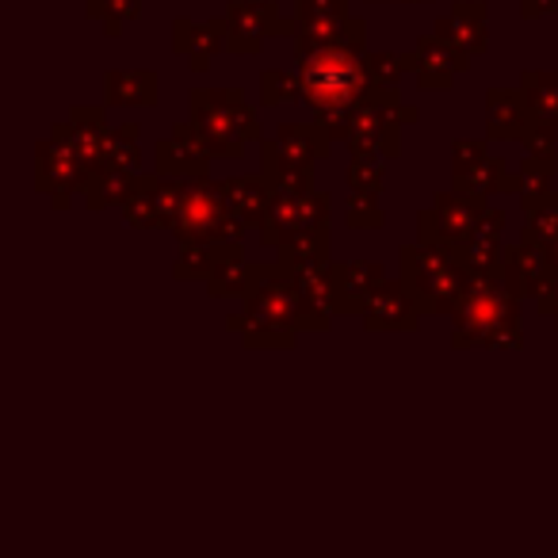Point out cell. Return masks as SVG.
<instances>
[{
  "label": "cell",
  "mask_w": 558,
  "mask_h": 558,
  "mask_svg": "<svg viewBox=\"0 0 558 558\" xmlns=\"http://www.w3.org/2000/svg\"><path fill=\"white\" fill-rule=\"evenodd\" d=\"M329 149H333V138L322 131L318 119H311V123H279L276 138L260 142V154L283 157V161H299V165L322 161Z\"/></svg>",
  "instance_id": "cell-19"
},
{
  "label": "cell",
  "mask_w": 558,
  "mask_h": 558,
  "mask_svg": "<svg viewBox=\"0 0 558 558\" xmlns=\"http://www.w3.org/2000/svg\"><path fill=\"white\" fill-rule=\"evenodd\" d=\"M555 149L550 154H527V161L520 165V207H535L539 199L550 195V184H555Z\"/></svg>",
  "instance_id": "cell-33"
},
{
  "label": "cell",
  "mask_w": 558,
  "mask_h": 558,
  "mask_svg": "<svg viewBox=\"0 0 558 558\" xmlns=\"http://www.w3.org/2000/svg\"><path fill=\"white\" fill-rule=\"evenodd\" d=\"M486 9H489L486 0H456L448 16L436 20L433 32L440 35L444 43H451V47L466 50L471 58H482V54H489Z\"/></svg>",
  "instance_id": "cell-17"
},
{
  "label": "cell",
  "mask_w": 558,
  "mask_h": 558,
  "mask_svg": "<svg viewBox=\"0 0 558 558\" xmlns=\"http://www.w3.org/2000/svg\"><path fill=\"white\" fill-rule=\"evenodd\" d=\"M104 108L108 104H77V108L70 111V119L65 123H58L54 131L65 134V138L73 142V149H77L85 161H93L96 169H104V142H108V119H104Z\"/></svg>",
  "instance_id": "cell-23"
},
{
  "label": "cell",
  "mask_w": 558,
  "mask_h": 558,
  "mask_svg": "<svg viewBox=\"0 0 558 558\" xmlns=\"http://www.w3.org/2000/svg\"><path fill=\"white\" fill-rule=\"evenodd\" d=\"M104 165L111 169H142V149H138V126L123 123V126H111L108 142H104Z\"/></svg>",
  "instance_id": "cell-35"
},
{
  "label": "cell",
  "mask_w": 558,
  "mask_h": 558,
  "mask_svg": "<svg viewBox=\"0 0 558 558\" xmlns=\"http://www.w3.org/2000/svg\"><path fill=\"white\" fill-rule=\"evenodd\" d=\"M226 35H230L226 16H218V20L180 16V20H172V54L184 58V62L192 65V73H203L226 50Z\"/></svg>",
  "instance_id": "cell-15"
},
{
  "label": "cell",
  "mask_w": 558,
  "mask_h": 558,
  "mask_svg": "<svg viewBox=\"0 0 558 558\" xmlns=\"http://www.w3.org/2000/svg\"><path fill=\"white\" fill-rule=\"evenodd\" d=\"M482 349H524V322H520V314L501 322V326L482 341Z\"/></svg>",
  "instance_id": "cell-46"
},
{
  "label": "cell",
  "mask_w": 558,
  "mask_h": 558,
  "mask_svg": "<svg viewBox=\"0 0 558 558\" xmlns=\"http://www.w3.org/2000/svg\"><path fill=\"white\" fill-rule=\"evenodd\" d=\"M547 253H550V264H555V268H558V241H555V245L547 248Z\"/></svg>",
  "instance_id": "cell-51"
},
{
  "label": "cell",
  "mask_w": 558,
  "mask_h": 558,
  "mask_svg": "<svg viewBox=\"0 0 558 558\" xmlns=\"http://www.w3.org/2000/svg\"><path fill=\"white\" fill-rule=\"evenodd\" d=\"M138 187V172L131 169H111V165H104L100 172H96L93 180H88L85 187V207L88 210H108V207H123L126 195Z\"/></svg>",
  "instance_id": "cell-30"
},
{
  "label": "cell",
  "mask_w": 558,
  "mask_h": 558,
  "mask_svg": "<svg viewBox=\"0 0 558 558\" xmlns=\"http://www.w3.org/2000/svg\"><path fill=\"white\" fill-rule=\"evenodd\" d=\"M535 123L520 88H489L486 93V134L494 142H520Z\"/></svg>",
  "instance_id": "cell-21"
},
{
  "label": "cell",
  "mask_w": 558,
  "mask_h": 558,
  "mask_svg": "<svg viewBox=\"0 0 558 558\" xmlns=\"http://www.w3.org/2000/svg\"><path fill=\"white\" fill-rule=\"evenodd\" d=\"M398 264H402V283L417 299L421 314H448V318L456 314L466 291V276H471L459 248L417 241V245L402 248Z\"/></svg>",
  "instance_id": "cell-3"
},
{
  "label": "cell",
  "mask_w": 558,
  "mask_h": 558,
  "mask_svg": "<svg viewBox=\"0 0 558 558\" xmlns=\"http://www.w3.org/2000/svg\"><path fill=\"white\" fill-rule=\"evenodd\" d=\"M226 210V199L218 192V180L207 177H184V203H180V215L172 222L177 241H215Z\"/></svg>",
  "instance_id": "cell-11"
},
{
  "label": "cell",
  "mask_w": 558,
  "mask_h": 558,
  "mask_svg": "<svg viewBox=\"0 0 558 558\" xmlns=\"http://www.w3.org/2000/svg\"><path fill=\"white\" fill-rule=\"evenodd\" d=\"M402 131L405 126H395L372 108V104H360L356 116H352V126H349V138L344 146L352 154H387V157H398L402 154Z\"/></svg>",
  "instance_id": "cell-24"
},
{
  "label": "cell",
  "mask_w": 558,
  "mask_h": 558,
  "mask_svg": "<svg viewBox=\"0 0 558 558\" xmlns=\"http://www.w3.org/2000/svg\"><path fill=\"white\" fill-rule=\"evenodd\" d=\"M222 16L230 24V35H226V50L230 54H260L268 35L291 39L299 27V16L283 20L279 16V4H271V0H230Z\"/></svg>",
  "instance_id": "cell-9"
},
{
  "label": "cell",
  "mask_w": 558,
  "mask_h": 558,
  "mask_svg": "<svg viewBox=\"0 0 558 558\" xmlns=\"http://www.w3.org/2000/svg\"><path fill=\"white\" fill-rule=\"evenodd\" d=\"M333 314L314 306L295 276L271 268L245 295V314H230L226 329L241 337L245 349H295L299 333H329Z\"/></svg>",
  "instance_id": "cell-1"
},
{
  "label": "cell",
  "mask_w": 558,
  "mask_h": 558,
  "mask_svg": "<svg viewBox=\"0 0 558 558\" xmlns=\"http://www.w3.org/2000/svg\"><path fill=\"white\" fill-rule=\"evenodd\" d=\"M535 306H539L543 318H558V268L550 271V279L543 283L539 295H535Z\"/></svg>",
  "instance_id": "cell-48"
},
{
  "label": "cell",
  "mask_w": 558,
  "mask_h": 558,
  "mask_svg": "<svg viewBox=\"0 0 558 558\" xmlns=\"http://www.w3.org/2000/svg\"><path fill=\"white\" fill-rule=\"evenodd\" d=\"M333 264V260H329ZM329 264H306V268H295L288 276H295V283L303 288V295L311 299L314 306H322L326 314H337V303H333V271Z\"/></svg>",
  "instance_id": "cell-36"
},
{
  "label": "cell",
  "mask_w": 558,
  "mask_h": 558,
  "mask_svg": "<svg viewBox=\"0 0 558 558\" xmlns=\"http://www.w3.org/2000/svg\"><path fill=\"white\" fill-rule=\"evenodd\" d=\"M295 16H349V0H295Z\"/></svg>",
  "instance_id": "cell-47"
},
{
  "label": "cell",
  "mask_w": 558,
  "mask_h": 558,
  "mask_svg": "<svg viewBox=\"0 0 558 558\" xmlns=\"http://www.w3.org/2000/svg\"><path fill=\"white\" fill-rule=\"evenodd\" d=\"M104 104H108V108H154L157 73L154 70H108L104 73Z\"/></svg>",
  "instance_id": "cell-26"
},
{
  "label": "cell",
  "mask_w": 558,
  "mask_h": 558,
  "mask_svg": "<svg viewBox=\"0 0 558 558\" xmlns=\"http://www.w3.org/2000/svg\"><path fill=\"white\" fill-rule=\"evenodd\" d=\"M555 329H558V318H555Z\"/></svg>",
  "instance_id": "cell-52"
},
{
  "label": "cell",
  "mask_w": 558,
  "mask_h": 558,
  "mask_svg": "<svg viewBox=\"0 0 558 558\" xmlns=\"http://www.w3.org/2000/svg\"><path fill=\"white\" fill-rule=\"evenodd\" d=\"M157 180L161 177H146V172H138V187L126 195L123 218H126L131 230H157V226H161V215H157Z\"/></svg>",
  "instance_id": "cell-34"
},
{
  "label": "cell",
  "mask_w": 558,
  "mask_h": 558,
  "mask_svg": "<svg viewBox=\"0 0 558 558\" xmlns=\"http://www.w3.org/2000/svg\"><path fill=\"white\" fill-rule=\"evenodd\" d=\"M333 230L329 222L322 226H311V230L295 233L291 241L276 248V268L279 271H295V268H306V264H329L333 260Z\"/></svg>",
  "instance_id": "cell-28"
},
{
  "label": "cell",
  "mask_w": 558,
  "mask_h": 558,
  "mask_svg": "<svg viewBox=\"0 0 558 558\" xmlns=\"http://www.w3.org/2000/svg\"><path fill=\"white\" fill-rule=\"evenodd\" d=\"M364 104H372V108L379 111L387 123H395V126H413L421 119V111L413 108L410 100H405L402 88H375L372 85V93H367Z\"/></svg>",
  "instance_id": "cell-40"
},
{
  "label": "cell",
  "mask_w": 558,
  "mask_h": 558,
  "mask_svg": "<svg viewBox=\"0 0 558 558\" xmlns=\"http://www.w3.org/2000/svg\"><path fill=\"white\" fill-rule=\"evenodd\" d=\"M372 4H433V0H372Z\"/></svg>",
  "instance_id": "cell-50"
},
{
  "label": "cell",
  "mask_w": 558,
  "mask_h": 558,
  "mask_svg": "<svg viewBox=\"0 0 558 558\" xmlns=\"http://www.w3.org/2000/svg\"><path fill=\"white\" fill-rule=\"evenodd\" d=\"M501 233H505V210H482L478 226H474V233L463 241V260L466 268H478V271H494L501 268Z\"/></svg>",
  "instance_id": "cell-27"
},
{
  "label": "cell",
  "mask_w": 558,
  "mask_h": 558,
  "mask_svg": "<svg viewBox=\"0 0 558 558\" xmlns=\"http://www.w3.org/2000/svg\"><path fill=\"white\" fill-rule=\"evenodd\" d=\"M161 177V172H157ZM180 203H184V180L180 177H161L157 180V215H161V230H172L180 215Z\"/></svg>",
  "instance_id": "cell-44"
},
{
  "label": "cell",
  "mask_w": 558,
  "mask_h": 558,
  "mask_svg": "<svg viewBox=\"0 0 558 558\" xmlns=\"http://www.w3.org/2000/svg\"><path fill=\"white\" fill-rule=\"evenodd\" d=\"M367 333H413L421 326V306L410 295L402 279H383L379 288L372 291V299L360 311Z\"/></svg>",
  "instance_id": "cell-14"
},
{
  "label": "cell",
  "mask_w": 558,
  "mask_h": 558,
  "mask_svg": "<svg viewBox=\"0 0 558 558\" xmlns=\"http://www.w3.org/2000/svg\"><path fill=\"white\" fill-rule=\"evenodd\" d=\"M241 241H180L177 264H172V276L177 279H207L215 271V264L226 253H233Z\"/></svg>",
  "instance_id": "cell-29"
},
{
  "label": "cell",
  "mask_w": 558,
  "mask_h": 558,
  "mask_svg": "<svg viewBox=\"0 0 558 558\" xmlns=\"http://www.w3.org/2000/svg\"><path fill=\"white\" fill-rule=\"evenodd\" d=\"M291 39H295V58L318 47H337V43H360L364 47L367 24L356 16H299Z\"/></svg>",
  "instance_id": "cell-22"
},
{
  "label": "cell",
  "mask_w": 558,
  "mask_h": 558,
  "mask_svg": "<svg viewBox=\"0 0 558 558\" xmlns=\"http://www.w3.org/2000/svg\"><path fill=\"white\" fill-rule=\"evenodd\" d=\"M558 12V0H520V16L524 20H543V16H555Z\"/></svg>",
  "instance_id": "cell-49"
},
{
  "label": "cell",
  "mask_w": 558,
  "mask_h": 558,
  "mask_svg": "<svg viewBox=\"0 0 558 558\" xmlns=\"http://www.w3.org/2000/svg\"><path fill=\"white\" fill-rule=\"evenodd\" d=\"M218 192L226 199V210L233 218H241L245 226H260L264 210L271 203V187L264 177H226L218 180Z\"/></svg>",
  "instance_id": "cell-25"
},
{
  "label": "cell",
  "mask_w": 558,
  "mask_h": 558,
  "mask_svg": "<svg viewBox=\"0 0 558 558\" xmlns=\"http://www.w3.org/2000/svg\"><path fill=\"white\" fill-rule=\"evenodd\" d=\"M520 93L535 119L558 123V70H527L520 73Z\"/></svg>",
  "instance_id": "cell-32"
},
{
  "label": "cell",
  "mask_w": 558,
  "mask_h": 558,
  "mask_svg": "<svg viewBox=\"0 0 558 558\" xmlns=\"http://www.w3.org/2000/svg\"><path fill=\"white\" fill-rule=\"evenodd\" d=\"M558 142V123H547V119H535L532 126L524 131V138H520V146L527 149V154H550Z\"/></svg>",
  "instance_id": "cell-45"
},
{
  "label": "cell",
  "mask_w": 558,
  "mask_h": 558,
  "mask_svg": "<svg viewBox=\"0 0 558 558\" xmlns=\"http://www.w3.org/2000/svg\"><path fill=\"white\" fill-rule=\"evenodd\" d=\"M329 203L326 192H299V195H271L268 210H264L260 230V245L264 248H279L283 241H291L295 233L311 230V226L329 222Z\"/></svg>",
  "instance_id": "cell-10"
},
{
  "label": "cell",
  "mask_w": 558,
  "mask_h": 558,
  "mask_svg": "<svg viewBox=\"0 0 558 558\" xmlns=\"http://www.w3.org/2000/svg\"><path fill=\"white\" fill-rule=\"evenodd\" d=\"M512 314H520V295H512V288L505 283L501 268L494 271H478L471 268L466 276V291L456 306V333H451V349L463 352L482 344L494 333L501 322H509Z\"/></svg>",
  "instance_id": "cell-5"
},
{
  "label": "cell",
  "mask_w": 558,
  "mask_h": 558,
  "mask_svg": "<svg viewBox=\"0 0 558 558\" xmlns=\"http://www.w3.org/2000/svg\"><path fill=\"white\" fill-rule=\"evenodd\" d=\"M405 65H410V73L417 77L421 93H448L459 73H466L471 54L451 47V43H444L440 35L433 32V35H421L417 47L405 54Z\"/></svg>",
  "instance_id": "cell-12"
},
{
  "label": "cell",
  "mask_w": 558,
  "mask_h": 558,
  "mask_svg": "<svg viewBox=\"0 0 558 558\" xmlns=\"http://www.w3.org/2000/svg\"><path fill=\"white\" fill-rule=\"evenodd\" d=\"M527 222H524V241L532 245L550 248L558 241V192H550L547 199H539L535 207L524 210Z\"/></svg>",
  "instance_id": "cell-37"
},
{
  "label": "cell",
  "mask_w": 558,
  "mask_h": 558,
  "mask_svg": "<svg viewBox=\"0 0 558 558\" xmlns=\"http://www.w3.org/2000/svg\"><path fill=\"white\" fill-rule=\"evenodd\" d=\"M387 154H352L349 161V187L352 192H383L387 180Z\"/></svg>",
  "instance_id": "cell-42"
},
{
  "label": "cell",
  "mask_w": 558,
  "mask_h": 558,
  "mask_svg": "<svg viewBox=\"0 0 558 558\" xmlns=\"http://www.w3.org/2000/svg\"><path fill=\"white\" fill-rule=\"evenodd\" d=\"M344 226L349 230H383L387 215L379 207V192H349V199H344Z\"/></svg>",
  "instance_id": "cell-39"
},
{
  "label": "cell",
  "mask_w": 558,
  "mask_h": 558,
  "mask_svg": "<svg viewBox=\"0 0 558 558\" xmlns=\"http://www.w3.org/2000/svg\"><path fill=\"white\" fill-rule=\"evenodd\" d=\"M451 187L482 195V199H489L497 192L520 195V177H509L501 157L486 154V142L456 138L451 142Z\"/></svg>",
  "instance_id": "cell-8"
},
{
  "label": "cell",
  "mask_w": 558,
  "mask_h": 558,
  "mask_svg": "<svg viewBox=\"0 0 558 558\" xmlns=\"http://www.w3.org/2000/svg\"><path fill=\"white\" fill-rule=\"evenodd\" d=\"M260 100L268 108H279V104H303V77L299 70H264L260 73Z\"/></svg>",
  "instance_id": "cell-38"
},
{
  "label": "cell",
  "mask_w": 558,
  "mask_h": 558,
  "mask_svg": "<svg viewBox=\"0 0 558 558\" xmlns=\"http://www.w3.org/2000/svg\"><path fill=\"white\" fill-rule=\"evenodd\" d=\"M88 20H100L104 32L116 39L123 32V24L142 16V0H88Z\"/></svg>",
  "instance_id": "cell-41"
},
{
  "label": "cell",
  "mask_w": 558,
  "mask_h": 558,
  "mask_svg": "<svg viewBox=\"0 0 558 558\" xmlns=\"http://www.w3.org/2000/svg\"><path fill=\"white\" fill-rule=\"evenodd\" d=\"M260 177L268 180L271 195L314 192V165H299V161H283V157L260 154Z\"/></svg>",
  "instance_id": "cell-31"
},
{
  "label": "cell",
  "mask_w": 558,
  "mask_h": 558,
  "mask_svg": "<svg viewBox=\"0 0 558 558\" xmlns=\"http://www.w3.org/2000/svg\"><path fill=\"white\" fill-rule=\"evenodd\" d=\"M367 50L360 43H337V47H318L299 54V77H303V104L322 116V111L360 108L372 93L367 77Z\"/></svg>",
  "instance_id": "cell-2"
},
{
  "label": "cell",
  "mask_w": 558,
  "mask_h": 558,
  "mask_svg": "<svg viewBox=\"0 0 558 558\" xmlns=\"http://www.w3.org/2000/svg\"><path fill=\"white\" fill-rule=\"evenodd\" d=\"M333 303L337 314H360L372 291L387 279V268L379 260H333Z\"/></svg>",
  "instance_id": "cell-18"
},
{
  "label": "cell",
  "mask_w": 558,
  "mask_h": 558,
  "mask_svg": "<svg viewBox=\"0 0 558 558\" xmlns=\"http://www.w3.org/2000/svg\"><path fill=\"white\" fill-rule=\"evenodd\" d=\"M550 271H555V264H550V253L543 245H532V241L520 238L517 245L501 248V276L512 288V295L535 299L550 279Z\"/></svg>",
  "instance_id": "cell-16"
},
{
  "label": "cell",
  "mask_w": 558,
  "mask_h": 558,
  "mask_svg": "<svg viewBox=\"0 0 558 558\" xmlns=\"http://www.w3.org/2000/svg\"><path fill=\"white\" fill-rule=\"evenodd\" d=\"M367 77L375 88H402V77L410 73L405 54H390V50H367Z\"/></svg>",
  "instance_id": "cell-43"
},
{
  "label": "cell",
  "mask_w": 558,
  "mask_h": 558,
  "mask_svg": "<svg viewBox=\"0 0 558 558\" xmlns=\"http://www.w3.org/2000/svg\"><path fill=\"white\" fill-rule=\"evenodd\" d=\"M482 210H486V199L471 192H440L433 199V207H425L417 215V241H433V245H451L463 248V241L474 233Z\"/></svg>",
  "instance_id": "cell-7"
},
{
  "label": "cell",
  "mask_w": 558,
  "mask_h": 558,
  "mask_svg": "<svg viewBox=\"0 0 558 558\" xmlns=\"http://www.w3.org/2000/svg\"><path fill=\"white\" fill-rule=\"evenodd\" d=\"M271 268H276V260H245V253H241V245H238L233 253H226L222 260L215 264V271L207 276V295L210 299H245Z\"/></svg>",
  "instance_id": "cell-20"
},
{
  "label": "cell",
  "mask_w": 558,
  "mask_h": 558,
  "mask_svg": "<svg viewBox=\"0 0 558 558\" xmlns=\"http://www.w3.org/2000/svg\"><path fill=\"white\" fill-rule=\"evenodd\" d=\"M96 172L100 169L93 161H85L65 134L50 131L47 138L35 142V187L43 195H50V203L58 210L70 207V192H85Z\"/></svg>",
  "instance_id": "cell-6"
},
{
  "label": "cell",
  "mask_w": 558,
  "mask_h": 558,
  "mask_svg": "<svg viewBox=\"0 0 558 558\" xmlns=\"http://www.w3.org/2000/svg\"><path fill=\"white\" fill-rule=\"evenodd\" d=\"M187 111H192V123L207 134L210 149L218 157H241L245 146L264 142L256 108L245 100L241 88H192Z\"/></svg>",
  "instance_id": "cell-4"
},
{
  "label": "cell",
  "mask_w": 558,
  "mask_h": 558,
  "mask_svg": "<svg viewBox=\"0 0 558 558\" xmlns=\"http://www.w3.org/2000/svg\"><path fill=\"white\" fill-rule=\"evenodd\" d=\"M210 157H215V149L192 119L172 126L169 138L154 142V172H161V177H207Z\"/></svg>",
  "instance_id": "cell-13"
}]
</instances>
